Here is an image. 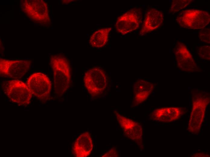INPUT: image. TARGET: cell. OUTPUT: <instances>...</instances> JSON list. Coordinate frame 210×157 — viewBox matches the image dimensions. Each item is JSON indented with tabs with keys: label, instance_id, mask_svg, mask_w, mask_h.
Segmentation results:
<instances>
[{
	"label": "cell",
	"instance_id": "3957f363",
	"mask_svg": "<svg viewBox=\"0 0 210 157\" xmlns=\"http://www.w3.org/2000/svg\"><path fill=\"white\" fill-rule=\"evenodd\" d=\"M84 81L88 93L95 97L103 92L107 86V80L104 70L100 67H93L85 73Z\"/></svg>",
	"mask_w": 210,
	"mask_h": 157
},
{
	"label": "cell",
	"instance_id": "7a4b0ae2",
	"mask_svg": "<svg viewBox=\"0 0 210 157\" xmlns=\"http://www.w3.org/2000/svg\"><path fill=\"white\" fill-rule=\"evenodd\" d=\"M177 21L180 26L193 29L204 28L210 21L208 12L198 9H188L180 12L177 18Z\"/></svg>",
	"mask_w": 210,
	"mask_h": 157
},
{
	"label": "cell",
	"instance_id": "30bf717a",
	"mask_svg": "<svg viewBox=\"0 0 210 157\" xmlns=\"http://www.w3.org/2000/svg\"><path fill=\"white\" fill-rule=\"evenodd\" d=\"M174 52L177 66L181 70L189 72L198 70V67L193 56L185 44L178 42Z\"/></svg>",
	"mask_w": 210,
	"mask_h": 157
},
{
	"label": "cell",
	"instance_id": "6da1fadb",
	"mask_svg": "<svg viewBox=\"0 0 210 157\" xmlns=\"http://www.w3.org/2000/svg\"><path fill=\"white\" fill-rule=\"evenodd\" d=\"M50 65L52 70L54 88L56 93L61 95L68 88L71 80V72L69 62L61 55L51 56Z\"/></svg>",
	"mask_w": 210,
	"mask_h": 157
},
{
	"label": "cell",
	"instance_id": "8fae6325",
	"mask_svg": "<svg viewBox=\"0 0 210 157\" xmlns=\"http://www.w3.org/2000/svg\"><path fill=\"white\" fill-rule=\"evenodd\" d=\"M116 118L126 136L135 141H141L142 129L139 123L127 118L115 111Z\"/></svg>",
	"mask_w": 210,
	"mask_h": 157
},
{
	"label": "cell",
	"instance_id": "ffe728a7",
	"mask_svg": "<svg viewBox=\"0 0 210 157\" xmlns=\"http://www.w3.org/2000/svg\"><path fill=\"white\" fill-rule=\"evenodd\" d=\"M118 155L116 151L114 149H111L102 157H117Z\"/></svg>",
	"mask_w": 210,
	"mask_h": 157
},
{
	"label": "cell",
	"instance_id": "d6986e66",
	"mask_svg": "<svg viewBox=\"0 0 210 157\" xmlns=\"http://www.w3.org/2000/svg\"><path fill=\"white\" fill-rule=\"evenodd\" d=\"M199 37L202 41L208 43L210 41V29L204 28L199 32Z\"/></svg>",
	"mask_w": 210,
	"mask_h": 157
},
{
	"label": "cell",
	"instance_id": "2e32d148",
	"mask_svg": "<svg viewBox=\"0 0 210 157\" xmlns=\"http://www.w3.org/2000/svg\"><path fill=\"white\" fill-rule=\"evenodd\" d=\"M111 27L102 28L97 30L91 35L89 43L93 47L100 48L104 46L107 43Z\"/></svg>",
	"mask_w": 210,
	"mask_h": 157
},
{
	"label": "cell",
	"instance_id": "ac0fdd59",
	"mask_svg": "<svg viewBox=\"0 0 210 157\" xmlns=\"http://www.w3.org/2000/svg\"><path fill=\"white\" fill-rule=\"evenodd\" d=\"M210 46L204 45L199 49L198 55L200 58L207 60H210Z\"/></svg>",
	"mask_w": 210,
	"mask_h": 157
},
{
	"label": "cell",
	"instance_id": "8992f818",
	"mask_svg": "<svg viewBox=\"0 0 210 157\" xmlns=\"http://www.w3.org/2000/svg\"><path fill=\"white\" fill-rule=\"evenodd\" d=\"M6 91L12 101L21 105L30 103L33 94L26 84L18 80L10 81Z\"/></svg>",
	"mask_w": 210,
	"mask_h": 157
},
{
	"label": "cell",
	"instance_id": "44dd1931",
	"mask_svg": "<svg viewBox=\"0 0 210 157\" xmlns=\"http://www.w3.org/2000/svg\"><path fill=\"white\" fill-rule=\"evenodd\" d=\"M209 155L207 154L202 153H197L193 155L192 157H209Z\"/></svg>",
	"mask_w": 210,
	"mask_h": 157
},
{
	"label": "cell",
	"instance_id": "ba28073f",
	"mask_svg": "<svg viewBox=\"0 0 210 157\" xmlns=\"http://www.w3.org/2000/svg\"><path fill=\"white\" fill-rule=\"evenodd\" d=\"M27 85L32 94L40 99H46L49 96L51 88L49 78L41 72H35L31 75Z\"/></svg>",
	"mask_w": 210,
	"mask_h": 157
},
{
	"label": "cell",
	"instance_id": "9c48e42d",
	"mask_svg": "<svg viewBox=\"0 0 210 157\" xmlns=\"http://www.w3.org/2000/svg\"><path fill=\"white\" fill-rule=\"evenodd\" d=\"M31 62L28 60H0V73L14 78L22 77L29 70Z\"/></svg>",
	"mask_w": 210,
	"mask_h": 157
},
{
	"label": "cell",
	"instance_id": "e0dca14e",
	"mask_svg": "<svg viewBox=\"0 0 210 157\" xmlns=\"http://www.w3.org/2000/svg\"><path fill=\"white\" fill-rule=\"evenodd\" d=\"M192 2L191 0H173L169 11L172 13L178 12L188 6Z\"/></svg>",
	"mask_w": 210,
	"mask_h": 157
},
{
	"label": "cell",
	"instance_id": "52a82bcc",
	"mask_svg": "<svg viewBox=\"0 0 210 157\" xmlns=\"http://www.w3.org/2000/svg\"><path fill=\"white\" fill-rule=\"evenodd\" d=\"M141 12L137 9H131L117 19L115 27L117 31L126 34L138 29L141 24Z\"/></svg>",
	"mask_w": 210,
	"mask_h": 157
},
{
	"label": "cell",
	"instance_id": "4fadbf2b",
	"mask_svg": "<svg viewBox=\"0 0 210 157\" xmlns=\"http://www.w3.org/2000/svg\"><path fill=\"white\" fill-rule=\"evenodd\" d=\"M182 113V109L176 107L159 108L155 109L151 114L150 118L155 121L170 123L179 119Z\"/></svg>",
	"mask_w": 210,
	"mask_h": 157
},
{
	"label": "cell",
	"instance_id": "5bb4252c",
	"mask_svg": "<svg viewBox=\"0 0 210 157\" xmlns=\"http://www.w3.org/2000/svg\"><path fill=\"white\" fill-rule=\"evenodd\" d=\"M92 140L89 132H85L80 135L75 140L73 147V152L76 157H86L93 150Z\"/></svg>",
	"mask_w": 210,
	"mask_h": 157
},
{
	"label": "cell",
	"instance_id": "7c38bea8",
	"mask_svg": "<svg viewBox=\"0 0 210 157\" xmlns=\"http://www.w3.org/2000/svg\"><path fill=\"white\" fill-rule=\"evenodd\" d=\"M164 19L161 11L154 8L150 9L146 14L139 35L143 36L158 29L163 24Z\"/></svg>",
	"mask_w": 210,
	"mask_h": 157
},
{
	"label": "cell",
	"instance_id": "9a60e30c",
	"mask_svg": "<svg viewBox=\"0 0 210 157\" xmlns=\"http://www.w3.org/2000/svg\"><path fill=\"white\" fill-rule=\"evenodd\" d=\"M154 88L153 84L148 81L139 79L135 83L134 86L135 100L138 104L145 101Z\"/></svg>",
	"mask_w": 210,
	"mask_h": 157
},
{
	"label": "cell",
	"instance_id": "5b68a950",
	"mask_svg": "<svg viewBox=\"0 0 210 157\" xmlns=\"http://www.w3.org/2000/svg\"><path fill=\"white\" fill-rule=\"evenodd\" d=\"M209 102V97L205 96H197L193 98L192 109L188 127V130L190 133L197 134L199 132L205 110Z\"/></svg>",
	"mask_w": 210,
	"mask_h": 157
},
{
	"label": "cell",
	"instance_id": "277c9868",
	"mask_svg": "<svg viewBox=\"0 0 210 157\" xmlns=\"http://www.w3.org/2000/svg\"><path fill=\"white\" fill-rule=\"evenodd\" d=\"M21 8L27 16L35 22L42 25L50 24L48 5L44 1L24 0Z\"/></svg>",
	"mask_w": 210,
	"mask_h": 157
}]
</instances>
